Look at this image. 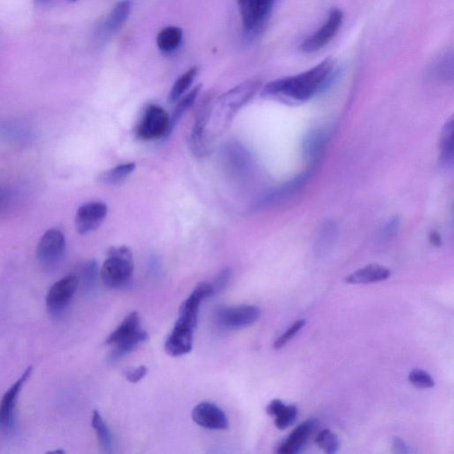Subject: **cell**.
<instances>
[{"instance_id":"6da1fadb","label":"cell","mask_w":454,"mask_h":454,"mask_svg":"<svg viewBox=\"0 0 454 454\" xmlns=\"http://www.w3.org/2000/svg\"><path fill=\"white\" fill-rule=\"evenodd\" d=\"M335 72V61L325 59L300 74L268 83L262 90V96L289 105L304 103L328 88Z\"/></svg>"},{"instance_id":"7a4b0ae2","label":"cell","mask_w":454,"mask_h":454,"mask_svg":"<svg viewBox=\"0 0 454 454\" xmlns=\"http://www.w3.org/2000/svg\"><path fill=\"white\" fill-rule=\"evenodd\" d=\"M261 81L253 79L235 86L230 91L218 97L214 102L210 123L213 124L215 133H221L229 126L239 110L245 106L261 88Z\"/></svg>"},{"instance_id":"3957f363","label":"cell","mask_w":454,"mask_h":454,"mask_svg":"<svg viewBox=\"0 0 454 454\" xmlns=\"http://www.w3.org/2000/svg\"><path fill=\"white\" fill-rule=\"evenodd\" d=\"M148 339L147 331L141 328L140 315L136 311L131 313L106 340V344L114 347L109 355L110 362H116L122 359Z\"/></svg>"},{"instance_id":"277c9868","label":"cell","mask_w":454,"mask_h":454,"mask_svg":"<svg viewBox=\"0 0 454 454\" xmlns=\"http://www.w3.org/2000/svg\"><path fill=\"white\" fill-rule=\"evenodd\" d=\"M100 270L102 282L109 289H120L126 286L133 276V254L126 246H121L111 248Z\"/></svg>"},{"instance_id":"5b68a950","label":"cell","mask_w":454,"mask_h":454,"mask_svg":"<svg viewBox=\"0 0 454 454\" xmlns=\"http://www.w3.org/2000/svg\"><path fill=\"white\" fill-rule=\"evenodd\" d=\"M276 0H238L242 25L245 32L252 36L262 30L269 18Z\"/></svg>"},{"instance_id":"8992f818","label":"cell","mask_w":454,"mask_h":454,"mask_svg":"<svg viewBox=\"0 0 454 454\" xmlns=\"http://www.w3.org/2000/svg\"><path fill=\"white\" fill-rule=\"evenodd\" d=\"M171 131V117L168 113L160 106L151 105L145 111L137 135L142 141H152L166 136Z\"/></svg>"},{"instance_id":"52a82bcc","label":"cell","mask_w":454,"mask_h":454,"mask_svg":"<svg viewBox=\"0 0 454 454\" xmlns=\"http://www.w3.org/2000/svg\"><path fill=\"white\" fill-rule=\"evenodd\" d=\"M344 22V13L339 9H333L328 18L318 29L303 41L301 51L304 53H315L328 46L337 35Z\"/></svg>"},{"instance_id":"ba28073f","label":"cell","mask_w":454,"mask_h":454,"mask_svg":"<svg viewBox=\"0 0 454 454\" xmlns=\"http://www.w3.org/2000/svg\"><path fill=\"white\" fill-rule=\"evenodd\" d=\"M213 106V96L206 95L197 110L195 123H193L191 135H190V148H191L192 153L198 158L205 157L208 153L205 133L207 126L210 124Z\"/></svg>"},{"instance_id":"9c48e42d","label":"cell","mask_w":454,"mask_h":454,"mask_svg":"<svg viewBox=\"0 0 454 454\" xmlns=\"http://www.w3.org/2000/svg\"><path fill=\"white\" fill-rule=\"evenodd\" d=\"M213 294H215L214 290L210 283L198 284L180 306L179 318L176 324L193 330L198 321L201 303L206 298L213 297Z\"/></svg>"},{"instance_id":"30bf717a","label":"cell","mask_w":454,"mask_h":454,"mask_svg":"<svg viewBox=\"0 0 454 454\" xmlns=\"http://www.w3.org/2000/svg\"><path fill=\"white\" fill-rule=\"evenodd\" d=\"M78 276L71 275L58 280L48 290L47 306L52 314L59 315L71 304L78 287Z\"/></svg>"},{"instance_id":"8fae6325","label":"cell","mask_w":454,"mask_h":454,"mask_svg":"<svg viewBox=\"0 0 454 454\" xmlns=\"http://www.w3.org/2000/svg\"><path fill=\"white\" fill-rule=\"evenodd\" d=\"M260 315L261 311L254 306L224 307L217 310V321L222 328L235 330L254 324Z\"/></svg>"},{"instance_id":"7c38bea8","label":"cell","mask_w":454,"mask_h":454,"mask_svg":"<svg viewBox=\"0 0 454 454\" xmlns=\"http://www.w3.org/2000/svg\"><path fill=\"white\" fill-rule=\"evenodd\" d=\"M311 172L307 171L301 173L299 176L296 177L289 181L282 184L272 191L266 193L256 204V210L269 209L275 206L280 205L287 201L292 198L294 195L300 192L303 187L310 178Z\"/></svg>"},{"instance_id":"4fadbf2b","label":"cell","mask_w":454,"mask_h":454,"mask_svg":"<svg viewBox=\"0 0 454 454\" xmlns=\"http://www.w3.org/2000/svg\"><path fill=\"white\" fill-rule=\"evenodd\" d=\"M66 249L64 234L60 230L50 229L41 237L37 247V258L44 266H53L60 261Z\"/></svg>"},{"instance_id":"5bb4252c","label":"cell","mask_w":454,"mask_h":454,"mask_svg":"<svg viewBox=\"0 0 454 454\" xmlns=\"http://www.w3.org/2000/svg\"><path fill=\"white\" fill-rule=\"evenodd\" d=\"M107 215V206L102 202L85 203L77 211L75 217L76 229L82 235L98 229Z\"/></svg>"},{"instance_id":"9a60e30c","label":"cell","mask_w":454,"mask_h":454,"mask_svg":"<svg viewBox=\"0 0 454 454\" xmlns=\"http://www.w3.org/2000/svg\"><path fill=\"white\" fill-rule=\"evenodd\" d=\"M192 418L201 427L213 431H225L229 426L225 412L210 402L197 405L192 412Z\"/></svg>"},{"instance_id":"2e32d148","label":"cell","mask_w":454,"mask_h":454,"mask_svg":"<svg viewBox=\"0 0 454 454\" xmlns=\"http://www.w3.org/2000/svg\"><path fill=\"white\" fill-rule=\"evenodd\" d=\"M32 373V366H29L22 376L9 388L0 402V427L5 429H10L13 424V415H15V407L17 397L22 390L24 383L29 379Z\"/></svg>"},{"instance_id":"e0dca14e","label":"cell","mask_w":454,"mask_h":454,"mask_svg":"<svg viewBox=\"0 0 454 454\" xmlns=\"http://www.w3.org/2000/svg\"><path fill=\"white\" fill-rule=\"evenodd\" d=\"M318 421L308 420L297 426L292 433L280 443L277 453L280 454H296L306 445L308 440L318 428Z\"/></svg>"},{"instance_id":"ac0fdd59","label":"cell","mask_w":454,"mask_h":454,"mask_svg":"<svg viewBox=\"0 0 454 454\" xmlns=\"http://www.w3.org/2000/svg\"><path fill=\"white\" fill-rule=\"evenodd\" d=\"M193 344V329L175 324L171 335L166 340L165 352L172 357L185 355L192 351Z\"/></svg>"},{"instance_id":"d6986e66","label":"cell","mask_w":454,"mask_h":454,"mask_svg":"<svg viewBox=\"0 0 454 454\" xmlns=\"http://www.w3.org/2000/svg\"><path fill=\"white\" fill-rule=\"evenodd\" d=\"M328 140V133L323 128H314L304 137L301 143V152L304 157L311 162L318 160L323 152Z\"/></svg>"},{"instance_id":"ffe728a7","label":"cell","mask_w":454,"mask_h":454,"mask_svg":"<svg viewBox=\"0 0 454 454\" xmlns=\"http://www.w3.org/2000/svg\"><path fill=\"white\" fill-rule=\"evenodd\" d=\"M389 269L379 265H369L352 273L345 278L349 284H370L383 282L390 276Z\"/></svg>"},{"instance_id":"44dd1931","label":"cell","mask_w":454,"mask_h":454,"mask_svg":"<svg viewBox=\"0 0 454 454\" xmlns=\"http://www.w3.org/2000/svg\"><path fill=\"white\" fill-rule=\"evenodd\" d=\"M454 122L450 119L443 126L439 143V162L443 168H452L454 162Z\"/></svg>"},{"instance_id":"7402d4cb","label":"cell","mask_w":454,"mask_h":454,"mask_svg":"<svg viewBox=\"0 0 454 454\" xmlns=\"http://www.w3.org/2000/svg\"><path fill=\"white\" fill-rule=\"evenodd\" d=\"M266 412L275 416V426L282 431L294 424L298 412L294 405H286L282 400H275L270 402Z\"/></svg>"},{"instance_id":"603a6c76","label":"cell","mask_w":454,"mask_h":454,"mask_svg":"<svg viewBox=\"0 0 454 454\" xmlns=\"http://www.w3.org/2000/svg\"><path fill=\"white\" fill-rule=\"evenodd\" d=\"M131 9L130 0H122V1L117 3L112 12L107 16L105 23H103L102 27L103 34H112L119 30L129 17Z\"/></svg>"},{"instance_id":"cb8c5ba5","label":"cell","mask_w":454,"mask_h":454,"mask_svg":"<svg viewBox=\"0 0 454 454\" xmlns=\"http://www.w3.org/2000/svg\"><path fill=\"white\" fill-rule=\"evenodd\" d=\"M135 169H136V165L134 162L117 165L116 167L100 173L97 178V181L103 186H119L126 181L128 177L135 171Z\"/></svg>"},{"instance_id":"d4e9b609","label":"cell","mask_w":454,"mask_h":454,"mask_svg":"<svg viewBox=\"0 0 454 454\" xmlns=\"http://www.w3.org/2000/svg\"><path fill=\"white\" fill-rule=\"evenodd\" d=\"M183 32L179 27L169 26L165 28L159 32L157 36V46L159 49L165 53L175 50L181 43Z\"/></svg>"},{"instance_id":"484cf974","label":"cell","mask_w":454,"mask_h":454,"mask_svg":"<svg viewBox=\"0 0 454 454\" xmlns=\"http://www.w3.org/2000/svg\"><path fill=\"white\" fill-rule=\"evenodd\" d=\"M92 425L96 432L97 438H98L99 445L102 452L105 453L112 452V436H111L109 427L98 411L93 412Z\"/></svg>"},{"instance_id":"4316f807","label":"cell","mask_w":454,"mask_h":454,"mask_svg":"<svg viewBox=\"0 0 454 454\" xmlns=\"http://www.w3.org/2000/svg\"><path fill=\"white\" fill-rule=\"evenodd\" d=\"M198 74V68L193 67L189 71L184 73L182 76L177 79V81L173 85L169 95V102L174 103L181 98L190 86L193 84V80Z\"/></svg>"},{"instance_id":"83f0119b","label":"cell","mask_w":454,"mask_h":454,"mask_svg":"<svg viewBox=\"0 0 454 454\" xmlns=\"http://www.w3.org/2000/svg\"><path fill=\"white\" fill-rule=\"evenodd\" d=\"M201 88H202V85H196L195 88L179 100V102L177 104L171 117V130L173 129V127L179 122V119L185 115L186 111L191 109L197 97L199 95Z\"/></svg>"},{"instance_id":"f1b7e54d","label":"cell","mask_w":454,"mask_h":454,"mask_svg":"<svg viewBox=\"0 0 454 454\" xmlns=\"http://www.w3.org/2000/svg\"><path fill=\"white\" fill-rule=\"evenodd\" d=\"M336 234H337V228H336V225L334 222H325L318 233L316 244L318 251H327L328 249L331 247L332 244H334Z\"/></svg>"},{"instance_id":"f546056e","label":"cell","mask_w":454,"mask_h":454,"mask_svg":"<svg viewBox=\"0 0 454 454\" xmlns=\"http://www.w3.org/2000/svg\"><path fill=\"white\" fill-rule=\"evenodd\" d=\"M315 443L320 447L325 453L328 454H334L338 452L340 447V441L337 436L333 433L329 429H322L318 433Z\"/></svg>"},{"instance_id":"4dcf8cb0","label":"cell","mask_w":454,"mask_h":454,"mask_svg":"<svg viewBox=\"0 0 454 454\" xmlns=\"http://www.w3.org/2000/svg\"><path fill=\"white\" fill-rule=\"evenodd\" d=\"M98 263L95 259L85 262L81 269V279L83 287L85 290L90 291L95 287L98 279Z\"/></svg>"},{"instance_id":"1f68e13d","label":"cell","mask_w":454,"mask_h":454,"mask_svg":"<svg viewBox=\"0 0 454 454\" xmlns=\"http://www.w3.org/2000/svg\"><path fill=\"white\" fill-rule=\"evenodd\" d=\"M409 382L419 389H429L435 386L434 380L431 374L422 369L412 370L408 376Z\"/></svg>"},{"instance_id":"d6a6232c","label":"cell","mask_w":454,"mask_h":454,"mask_svg":"<svg viewBox=\"0 0 454 454\" xmlns=\"http://www.w3.org/2000/svg\"><path fill=\"white\" fill-rule=\"evenodd\" d=\"M306 323V322L304 320H300L294 322V323L291 325V327L287 329L282 335H280V337L276 340L275 344H273V348L275 350H280L284 347V346H285L291 339H293L294 336L297 335V333L304 327Z\"/></svg>"},{"instance_id":"836d02e7","label":"cell","mask_w":454,"mask_h":454,"mask_svg":"<svg viewBox=\"0 0 454 454\" xmlns=\"http://www.w3.org/2000/svg\"><path fill=\"white\" fill-rule=\"evenodd\" d=\"M400 227V220L396 217L390 218L380 231V239L383 242H389L396 237Z\"/></svg>"},{"instance_id":"e575fe53","label":"cell","mask_w":454,"mask_h":454,"mask_svg":"<svg viewBox=\"0 0 454 454\" xmlns=\"http://www.w3.org/2000/svg\"><path fill=\"white\" fill-rule=\"evenodd\" d=\"M232 277V271L230 268H225L218 273L217 278L215 279L214 282L211 284L213 287L214 294L220 293L222 290L227 286L229 283Z\"/></svg>"},{"instance_id":"d590c367","label":"cell","mask_w":454,"mask_h":454,"mask_svg":"<svg viewBox=\"0 0 454 454\" xmlns=\"http://www.w3.org/2000/svg\"><path fill=\"white\" fill-rule=\"evenodd\" d=\"M148 367L145 366H140L127 370L126 372V377L128 381L131 383H137L141 382L143 378L147 376Z\"/></svg>"},{"instance_id":"8d00e7d4","label":"cell","mask_w":454,"mask_h":454,"mask_svg":"<svg viewBox=\"0 0 454 454\" xmlns=\"http://www.w3.org/2000/svg\"><path fill=\"white\" fill-rule=\"evenodd\" d=\"M393 446L395 450H396V453H408L409 450L408 447L407 446V443L404 442L403 439H401L400 438H394L393 439Z\"/></svg>"},{"instance_id":"74e56055","label":"cell","mask_w":454,"mask_h":454,"mask_svg":"<svg viewBox=\"0 0 454 454\" xmlns=\"http://www.w3.org/2000/svg\"><path fill=\"white\" fill-rule=\"evenodd\" d=\"M429 241L432 245L436 246V247H440L442 245V238L438 232H432L431 237H429Z\"/></svg>"},{"instance_id":"f35d334b","label":"cell","mask_w":454,"mask_h":454,"mask_svg":"<svg viewBox=\"0 0 454 454\" xmlns=\"http://www.w3.org/2000/svg\"><path fill=\"white\" fill-rule=\"evenodd\" d=\"M50 453H64L65 452H64V450H54V452H50Z\"/></svg>"},{"instance_id":"ab89813d","label":"cell","mask_w":454,"mask_h":454,"mask_svg":"<svg viewBox=\"0 0 454 454\" xmlns=\"http://www.w3.org/2000/svg\"><path fill=\"white\" fill-rule=\"evenodd\" d=\"M37 1H40L41 3H44V2L47 1V0H37Z\"/></svg>"},{"instance_id":"60d3db41","label":"cell","mask_w":454,"mask_h":454,"mask_svg":"<svg viewBox=\"0 0 454 454\" xmlns=\"http://www.w3.org/2000/svg\"><path fill=\"white\" fill-rule=\"evenodd\" d=\"M69 1H76V0H69Z\"/></svg>"}]
</instances>
